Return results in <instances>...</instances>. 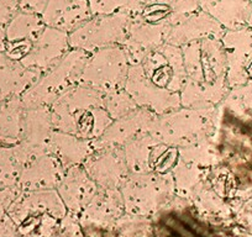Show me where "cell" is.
Instances as JSON below:
<instances>
[{"instance_id":"6da1fadb","label":"cell","mask_w":252,"mask_h":237,"mask_svg":"<svg viewBox=\"0 0 252 237\" xmlns=\"http://www.w3.org/2000/svg\"><path fill=\"white\" fill-rule=\"evenodd\" d=\"M182 53L187 74L181 96L183 105L194 109L218 103L229 86L221 38H203L186 43Z\"/></svg>"},{"instance_id":"7a4b0ae2","label":"cell","mask_w":252,"mask_h":237,"mask_svg":"<svg viewBox=\"0 0 252 237\" xmlns=\"http://www.w3.org/2000/svg\"><path fill=\"white\" fill-rule=\"evenodd\" d=\"M51 121L60 131L91 140L104 134L110 124V115L100 91L86 86L66 91L55 101Z\"/></svg>"},{"instance_id":"3957f363","label":"cell","mask_w":252,"mask_h":237,"mask_svg":"<svg viewBox=\"0 0 252 237\" xmlns=\"http://www.w3.org/2000/svg\"><path fill=\"white\" fill-rule=\"evenodd\" d=\"M125 214L151 217L173 202L176 197L174 178L168 173H134L119 187Z\"/></svg>"},{"instance_id":"277c9868","label":"cell","mask_w":252,"mask_h":237,"mask_svg":"<svg viewBox=\"0 0 252 237\" xmlns=\"http://www.w3.org/2000/svg\"><path fill=\"white\" fill-rule=\"evenodd\" d=\"M86 61L87 55L83 50L74 48V51L64 56L45 78H41L40 82L36 81L25 93L21 94V103L25 109L42 108V105L56 101L68 91L69 86L81 79Z\"/></svg>"},{"instance_id":"5b68a950","label":"cell","mask_w":252,"mask_h":237,"mask_svg":"<svg viewBox=\"0 0 252 237\" xmlns=\"http://www.w3.org/2000/svg\"><path fill=\"white\" fill-rule=\"evenodd\" d=\"M132 16L127 14L93 15L68 33L69 47L93 51L123 45Z\"/></svg>"},{"instance_id":"8992f818","label":"cell","mask_w":252,"mask_h":237,"mask_svg":"<svg viewBox=\"0 0 252 237\" xmlns=\"http://www.w3.org/2000/svg\"><path fill=\"white\" fill-rule=\"evenodd\" d=\"M127 55L121 45L98 50L93 58L86 61L79 81L96 90L120 89L127 77Z\"/></svg>"},{"instance_id":"52a82bcc","label":"cell","mask_w":252,"mask_h":237,"mask_svg":"<svg viewBox=\"0 0 252 237\" xmlns=\"http://www.w3.org/2000/svg\"><path fill=\"white\" fill-rule=\"evenodd\" d=\"M199 109L192 110V108L186 111L173 114L171 116H164L161 120H155L151 127L152 137L157 139L166 145L195 144L200 135L207 134L209 127L210 118L208 114L200 115Z\"/></svg>"},{"instance_id":"ba28073f","label":"cell","mask_w":252,"mask_h":237,"mask_svg":"<svg viewBox=\"0 0 252 237\" xmlns=\"http://www.w3.org/2000/svg\"><path fill=\"white\" fill-rule=\"evenodd\" d=\"M125 214L123 197L118 188L99 187L83 211L78 215L82 227L106 230Z\"/></svg>"},{"instance_id":"9c48e42d","label":"cell","mask_w":252,"mask_h":237,"mask_svg":"<svg viewBox=\"0 0 252 237\" xmlns=\"http://www.w3.org/2000/svg\"><path fill=\"white\" fill-rule=\"evenodd\" d=\"M68 47V32L46 26L32 43L30 52L20 63L26 68L41 73L45 71L43 68L48 67V64L53 63L56 59L58 61Z\"/></svg>"},{"instance_id":"30bf717a","label":"cell","mask_w":252,"mask_h":237,"mask_svg":"<svg viewBox=\"0 0 252 237\" xmlns=\"http://www.w3.org/2000/svg\"><path fill=\"white\" fill-rule=\"evenodd\" d=\"M99 185L92 179L86 169L69 167L57 187V192L68 212L78 216L95 195Z\"/></svg>"},{"instance_id":"8fae6325","label":"cell","mask_w":252,"mask_h":237,"mask_svg":"<svg viewBox=\"0 0 252 237\" xmlns=\"http://www.w3.org/2000/svg\"><path fill=\"white\" fill-rule=\"evenodd\" d=\"M225 31L226 30L215 19L199 9L181 23L172 26L167 32L166 42L174 46H183L203 38H221Z\"/></svg>"},{"instance_id":"7c38bea8","label":"cell","mask_w":252,"mask_h":237,"mask_svg":"<svg viewBox=\"0 0 252 237\" xmlns=\"http://www.w3.org/2000/svg\"><path fill=\"white\" fill-rule=\"evenodd\" d=\"M46 26L72 32L93 16L88 0H48L41 14Z\"/></svg>"},{"instance_id":"4fadbf2b","label":"cell","mask_w":252,"mask_h":237,"mask_svg":"<svg viewBox=\"0 0 252 237\" xmlns=\"http://www.w3.org/2000/svg\"><path fill=\"white\" fill-rule=\"evenodd\" d=\"M56 157L38 156L23 168L18 182L20 190L55 189L64 177Z\"/></svg>"},{"instance_id":"5bb4252c","label":"cell","mask_w":252,"mask_h":237,"mask_svg":"<svg viewBox=\"0 0 252 237\" xmlns=\"http://www.w3.org/2000/svg\"><path fill=\"white\" fill-rule=\"evenodd\" d=\"M40 77V72L26 68L0 51V104L21 96Z\"/></svg>"},{"instance_id":"9a60e30c","label":"cell","mask_w":252,"mask_h":237,"mask_svg":"<svg viewBox=\"0 0 252 237\" xmlns=\"http://www.w3.org/2000/svg\"><path fill=\"white\" fill-rule=\"evenodd\" d=\"M199 9V0H152L136 16L146 23L171 29Z\"/></svg>"},{"instance_id":"2e32d148","label":"cell","mask_w":252,"mask_h":237,"mask_svg":"<svg viewBox=\"0 0 252 237\" xmlns=\"http://www.w3.org/2000/svg\"><path fill=\"white\" fill-rule=\"evenodd\" d=\"M199 8L225 30H237L247 26L252 3L250 0H199Z\"/></svg>"},{"instance_id":"e0dca14e","label":"cell","mask_w":252,"mask_h":237,"mask_svg":"<svg viewBox=\"0 0 252 237\" xmlns=\"http://www.w3.org/2000/svg\"><path fill=\"white\" fill-rule=\"evenodd\" d=\"M87 173L103 188H119L127 177V166L116 152H108L86 164Z\"/></svg>"},{"instance_id":"ac0fdd59","label":"cell","mask_w":252,"mask_h":237,"mask_svg":"<svg viewBox=\"0 0 252 237\" xmlns=\"http://www.w3.org/2000/svg\"><path fill=\"white\" fill-rule=\"evenodd\" d=\"M25 111L20 96L0 104V147H11L20 144L24 135Z\"/></svg>"},{"instance_id":"d6986e66","label":"cell","mask_w":252,"mask_h":237,"mask_svg":"<svg viewBox=\"0 0 252 237\" xmlns=\"http://www.w3.org/2000/svg\"><path fill=\"white\" fill-rule=\"evenodd\" d=\"M45 28L46 24L40 14L19 9L5 28V45L14 42L33 43Z\"/></svg>"},{"instance_id":"ffe728a7","label":"cell","mask_w":252,"mask_h":237,"mask_svg":"<svg viewBox=\"0 0 252 237\" xmlns=\"http://www.w3.org/2000/svg\"><path fill=\"white\" fill-rule=\"evenodd\" d=\"M48 147L55 153L56 158L66 164H77L88 157L89 147L87 140L66 134H53Z\"/></svg>"},{"instance_id":"44dd1931","label":"cell","mask_w":252,"mask_h":237,"mask_svg":"<svg viewBox=\"0 0 252 237\" xmlns=\"http://www.w3.org/2000/svg\"><path fill=\"white\" fill-rule=\"evenodd\" d=\"M152 0H89L93 15L127 14L136 16Z\"/></svg>"},{"instance_id":"7402d4cb","label":"cell","mask_w":252,"mask_h":237,"mask_svg":"<svg viewBox=\"0 0 252 237\" xmlns=\"http://www.w3.org/2000/svg\"><path fill=\"white\" fill-rule=\"evenodd\" d=\"M19 10L16 0H0V51L5 48V28Z\"/></svg>"},{"instance_id":"603a6c76","label":"cell","mask_w":252,"mask_h":237,"mask_svg":"<svg viewBox=\"0 0 252 237\" xmlns=\"http://www.w3.org/2000/svg\"><path fill=\"white\" fill-rule=\"evenodd\" d=\"M21 190L16 187H4L0 185V217L8 214L9 207L18 198Z\"/></svg>"},{"instance_id":"cb8c5ba5","label":"cell","mask_w":252,"mask_h":237,"mask_svg":"<svg viewBox=\"0 0 252 237\" xmlns=\"http://www.w3.org/2000/svg\"><path fill=\"white\" fill-rule=\"evenodd\" d=\"M16 3H18L20 10L41 15L47 5L48 0H16Z\"/></svg>"},{"instance_id":"d4e9b609","label":"cell","mask_w":252,"mask_h":237,"mask_svg":"<svg viewBox=\"0 0 252 237\" xmlns=\"http://www.w3.org/2000/svg\"><path fill=\"white\" fill-rule=\"evenodd\" d=\"M246 78H247V83H249V82H252V62L250 63L249 68H247L246 71Z\"/></svg>"},{"instance_id":"484cf974","label":"cell","mask_w":252,"mask_h":237,"mask_svg":"<svg viewBox=\"0 0 252 237\" xmlns=\"http://www.w3.org/2000/svg\"><path fill=\"white\" fill-rule=\"evenodd\" d=\"M247 26H250V28H252V10H251V14H250L249 21H247Z\"/></svg>"},{"instance_id":"4316f807","label":"cell","mask_w":252,"mask_h":237,"mask_svg":"<svg viewBox=\"0 0 252 237\" xmlns=\"http://www.w3.org/2000/svg\"><path fill=\"white\" fill-rule=\"evenodd\" d=\"M250 1H251V3H252V0H250Z\"/></svg>"}]
</instances>
